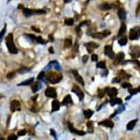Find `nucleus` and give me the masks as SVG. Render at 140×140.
I'll return each instance as SVG.
<instances>
[{
    "label": "nucleus",
    "instance_id": "7c9ffc66",
    "mask_svg": "<svg viewBox=\"0 0 140 140\" xmlns=\"http://www.w3.org/2000/svg\"><path fill=\"white\" fill-rule=\"evenodd\" d=\"M108 89H109V87H106V89H104V90L100 89V90H98V96H99L100 98H103V97L104 96L105 93H107Z\"/></svg>",
    "mask_w": 140,
    "mask_h": 140
},
{
    "label": "nucleus",
    "instance_id": "aec40b11",
    "mask_svg": "<svg viewBox=\"0 0 140 140\" xmlns=\"http://www.w3.org/2000/svg\"><path fill=\"white\" fill-rule=\"evenodd\" d=\"M137 120H134L130 121V122L127 124V126H126L127 130H128V131H131V130H133L134 128L135 127L136 124H137Z\"/></svg>",
    "mask_w": 140,
    "mask_h": 140
},
{
    "label": "nucleus",
    "instance_id": "f3484780",
    "mask_svg": "<svg viewBox=\"0 0 140 140\" xmlns=\"http://www.w3.org/2000/svg\"><path fill=\"white\" fill-rule=\"evenodd\" d=\"M118 17L121 21H125L126 18V12L123 8H120L118 10Z\"/></svg>",
    "mask_w": 140,
    "mask_h": 140
},
{
    "label": "nucleus",
    "instance_id": "393cba45",
    "mask_svg": "<svg viewBox=\"0 0 140 140\" xmlns=\"http://www.w3.org/2000/svg\"><path fill=\"white\" fill-rule=\"evenodd\" d=\"M93 114L94 111H92V110H90V109H87V110L84 111V116H85V117L87 119H90L93 116Z\"/></svg>",
    "mask_w": 140,
    "mask_h": 140
},
{
    "label": "nucleus",
    "instance_id": "a19ab883",
    "mask_svg": "<svg viewBox=\"0 0 140 140\" xmlns=\"http://www.w3.org/2000/svg\"><path fill=\"white\" fill-rule=\"evenodd\" d=\"M27 131L25 130H21L18 132V137H21V136H24L26 134Z\"/></svg>",
    "mask_w": 140,
    "mask_h": 140
},
{
    "label": "nucleus",
    "instance_id": "5701e85b",
    "mask_svg": "<svg viewBox=\"0 0 140 140\" xmlns=\"http://www.w3.org/2000/svg\"><path fill=\"white\" fill-rule=\"evenodd\" d=\"M126 31V26L125 24H122L121 26H120V30H119V32H118V37H122L124 33Z\"/></svg>",
    "mask_w": 140,
    "mask_h": 140
},
{
    "label": "nucleus",
    "instance_id": "72a5a7b5",
    "mask_svg": "<svg viewBox=\"0 0 140 140\" xmlns=\"http://www.w3.org/2000/svg\"><path fill=\"white\" fill-rule=\"evenodd\" d=\"M36 42H37L38 43H40V44H46L47 43L46 41L44 40L42 38V37H40V36H38V37H36Z\"/></svg>",
    "mask_w": 140,
    "mask_h": 140
},
{
    "label": "nucleus",
    "instance_id": "a18cd8bd",
    "mask_svg": "<svg viewBox=\"0 0 140 140\" xmlns=\"http://www.w3.org/2000/svg\"><path fill=\"white\" fill-rule=\"evenodd\" d=\"M7 140H17V137H16L15 134H11V135H10V136L8 137Z\"/></svg>",
    "mask_w": 140,
    "mask_h": 140
},
{
    "label": "nucleus",
    "instance_id": "79ce46f5",
    "mask_svg": "<svg viewBox=\"0 0 140 140\" xmlns=\"http://www.w3.org/2000/svg\"><path fill=\"white\" fill-rule=\"evenodd\" d=\"M27 37L31 40L32 41H36V37H35V35H32V34H29V35H27Z\"/></svg>",
    "mask_w": 140,
    "mask_h": 140
},
{
    "label": "nucleus",
    "instance_id": "f03ea898",
    "mask_svg": "<svg viewBox=\"0 0 140 140\" xmlns=\"http://www.w3.org/2000/svg\"><path fill=\"white\" fill-rule=\"evenodd\" d=\"M47 80L51 84L59 83L62 78V74L56 73V72H49L47 74Z\"/></svg>",
    "mask_w": 140,
    "mask_h": 140
},
{
    "label": "nucleus",
    "instance_id": "dca6fc26",
    "mask_svg": "<svg viewBox=\"0 0 140 140\" xmlns=\"http://www.w3.org/2000/svg\"><path fill=\"white\" fill-rule=\"evenodd\" d=\"M107 93H108L110 98H115L117 95V90L115 87H112V88H110V89L109 88Z\"/></svg>",
    "mask_w": 140,
    "mask_h": 140
},
{
    "label": "nucleus",
    "instance_id": "6ab92c4d",
    "mask_svg": "<svg viewBox=\"0 0 140 140\" xmlns=\"http://www.w3.org/2000/svg\"><path fill=\"white\" fill-rule=\"evenodd\" d=\"M109 102L111 106H114L115 104H121L123 103L122 99H120L119 98H113L110 100Z\"/></svg>",
    "mask_w": 140,
    "mask_h": 140
},
{
    "label": "nucleus",
    "instance_id": "f8f14e48",
    "mask_svg": "<svg viewBox=\"0 0 140 140\" xmlns=\"http://www.w3.org/2000/svg\"><path fill=\"white\" fill-rule=\"evenodd\" d=\"M124 57V53H123V52H120V53L117 55V57H116V58H115V60H114V64L116 65L120 64V63L122 62V61L123 60Z\"/></svg>",
    "mask_w": 140,
    "mask_h": 140
},
{
    "label": "nucleus",
    "instance_id": "f257e3e1",
    "mask_svg": "<svg viewBox=\"0 0 140 140\" xmlns=\"http://www.w3.org/2000/svg\"><path fill=\"white\" fill-rule=\"evenodd\" d=\"M5 41H6V46L7 47V49H8L9 52H10L11 54H17L18 53V50H17L16 46L14 44L13 35L12 33L8 34V35L5 38Z\"/></svg>",
    "mask_w": 140,
    "mask_h": 140
},
{
    "label": "nucleus",
    "instance_id": "4468645a",
    "mask_svg": "<svg viewBox=\"0 0 140 140\" xmlns=\"http://www.w3.org/2000/svg\"><path fill=\"white\" fill-rule=\"evenodd\" d=\"M73 76H74V78L75 79L78 81V83H80L81 85H84V80H83V78H81V76L79 75L78 73V72L76 71V70H73Z\"/></svg>",
    "mask_w": 140,
    "mask_h": 140
},
{
    "label": "nucleus",
    "instance_id": "49530a36",
    "mask_svg": "<svg viewBox=\"0 0 140 140\" xmlns=\"http://www.w3.org/2000/svg\"><path fill=\"white\" fill-rule=\"evenodd\" d=\"M50 133H51V136H53L54 138L56 140L57 139V134H56V132L54 131V129H50Z\"/></svg>",
    "mask_w": 140,
    "mask_h": 140
},
{
    "label": "nucleus",
    "instance_id": "c9c22d12",
    "mask_svg": "<svg viewBox=\"0 0 140 140\" xmlns=\"http://www.w3.org/2000/svg\"><path fill=\"white\" fill-rule=\"evenodd\" d=\"M45 78H46V74L44 73V71H42L39 73L38 76H37V79L38 80H43L45 81Z\"/></svg>",
    "mask_w": 140,
    "mask_h": 140
},
{
    "label": "nucleus",
    "instance_id": "a878e982",
    "mask_svg": "<svg viewBox=\"0 0 140 140\" xmlns=\"http://www.w3.org/2000/svg\"><path fill=\"white\" fill-rule=\"evenodd\" d=\"M130 76H130V75H128V73H126L123 70H120V73L118 74V77L120 78V79H123V78H129Z\"/></svg>",
    "mask_w": 140,
    "mask_h": 140
},
{
    "label": "nucleus",
    "instance_id": "6e6d98bb",
    "mask_svg": "<svg viewBox=\"0 0 140 140\" xmlns=\"http://www.w3.org/2000/svg\"><path fill=\"white\" fill-rule=\"evenodd\" d=\"M65 2H68V1H70V0H65Z\"/></svg>",
    "mask_w": 140,
    "mask_h": 140
},
{
    "label": "nucleus",
    "instance_id": "b1692460",
    "mask_svg": "<svg viewBox=\"0 0 140 140\" xmlns=\"http://www.w3.org/2000/svg\"><path fill=\"white\" fill-rule=\"evenodd\" d=\"M23 14L26 16V17H30L32 15H33L32 10L28 9V8H23Z\"/></svg>",
    "mask_w": 140,
    "mask_h": 140
},
{
    "label": "nucleus",
    "instance_id": "c756f323",
    "mask_svg": "<svg viewBox=\"0 0 140 140\" xmlns=\"http://www.w3.org/2000/svg\"><path fill=\"white\" fill-rule=\"evenodd\" d=\"M65 24L68 26H73L74 24V20H73V18H66L65 20Z\"/></svg>",
    "mask_w": 140,
    "mask_h": 140
},
{
    "label": "nucleus",
    "instance_id": "8fccbe9b",
    "mask_svg": "<svg viewBox=\"0 0 140 140\" xmlns=\"http://www.w3.org/2000/svg\"><path fill=\"white\" fill-rule=\"evenodd\" d=\"M87 60H88V56L84 55V56L83 57V62H84V63H86V62H87Z\"/></svg>",
    "mask_w": 140,
    "mask_h": 140
},
{
    "label": "nucleus",
    "instance_id": "4d7b16f0",
    "mask_svg": "<svg viewBox=\"0 0 140 140\" xmlns=\"http://www.w3.org/2000/svg\"><path fill=\"white\" fill-rule=\"evenodd\" d=\"M138 92H140V86L139 87V88H138Z\"/></svg>",
    "mask_w": 140,
    "mask_h": 140
},
{
    "label": "nucleus",
    "instance_id": "9d476101",
    "mask_svg": "<svg viewBox=\"0 0 140 140\" xmlns=\"http://www.w3.org/2000/svg\"><path fill=\"white\" fill-rule=\"evenodd\" d=\"M68 128H69V130H70V131L72 133L76 134L79 135V136H84V135L86 134L84 131H79V130H77V129L74 128H73V125L71 124V123H68Z\"/></svg>",
    "mask_w": 140,
    "mask_h": 140
},
{
    "label": "nucleus",
    "instance_id": "423d86ee",
    "mask_svg": "<svg viewBox=\"0 0 140 140\" xmlns=\"http://www.w3.org/2000/svg\"><path fill=\"white\" fill-rule=\"evenodd\" d=\"M131 55L134 57L137 58L140 57V46H131Z\"/></svg>",
    "mask_w": 140,
    "mask_h": 140
},
{
    "label": "nucleus",
    "instance_id": "20e7f679",
    "mask_svg": "<svg viewBox=\"0 0 140 140\" xmlns=\"http://www.w3.org/2000/svg\"><path fill=\"white\" fill-rule=\"evenodd\" d=\"M72 92H73V93H74L76 94V95L78 96L80 101H81L84 99V93L81 91V90L79 88V87H78V86L76 85V84H74V85H73V88H72Z\"/></svg>",
    "mask_w": 140,
    "mask_h": 140
},
{
    "label": "nucleus",
    "instance_id": "cd10ccee",
    "mask_svg": "<svg viewBox=\"0 0 140 140\" xmlns=\"http://www.w3.org/2000/svg\"><path fill=\"white\" fill-rule=\"evenodd\" d=\"M111 8V5L107 4V3H105V4H103L100 6V9L103 10H109Z\"/></svg>",
    "mask_w": 140,
    "mask_h": 140
},
{
    "label": "nucleus",
    "instance_id": "7ed1b4c3",
    "mask_svg": "<svg viewBox=\"0 0 140 140\" xmlns=\"http://www.w3.org/2000/svg\"><path fill=\"white\" fill-rule=\"evenodd\" d=\"M140 37V27H135L131 29L129 33V38L131 40H137Z\"/></svg>",
    "mask_w": 140,
    "mask_h": 140
},
{
    "label": "nucleus",
    "instance_id": "2f4dec72",
    "mask_svg": "<svg viewBox=\"0 0 140 140\" xmlns=\"http://www.w3.org/2000/svg\"><path fill=\"white\" fill-rule=\"evenodd\" d=\"M72 45V40L69 38H67L65 40V42H64V46L65 48H69V47L71 46Z\"/></svg>",
    "mask_w": 140,
    "mask_h": 140
},
{
    "label": "nucleus",
    "instance_id": "473e14b6",
    "mask_svg": "<svg viewBox=\"0 0 140 140\" xmlns=\"http://www.w3.org/2000/svg\"><path fill=\"white\" fill-rule=\"evenodd\" d=\"M33 15H41V14H45L46 11L43 10H32Z\"/></svg>",
    "mask_w": 140,
    "mask_h": 140
},
{
    "label": "nucleus",
    "instance_id": "39448f33",
    "mask_svg": "<svg viewBox=\"0 0 140 140\" xmlns=\"http://www.w3.org/2000/svg\"><path fill=\"white\" fill-rule=\"evenodd\" d=\"M111 34V32L109 30H104L102 32H96V33H94L92 34V37L94 38H96V39H102L104 37H107L108 35H109Z\"/></svg>",
    "mask_w": 140,
    "mask_h": 140
},
{
    "label": "nucleus",
    "instance_id": "4c0bfd02",
    "mask_svg": "<svg viewBox=\"0 0 140 140\" xmlns=\"http://www.w3.org/2000/svg\"><path fill=\"white\" fill-rule=\"evenodd\" d=\"M93 123L92 121H89V122L87 123V128H88V129L90 130V133L93 131Z\"/></svg>",
    "mask_w": 140,
    "mask_h": 140
},
{
    "label": "nucleus",
    "instance_id": "58836bf2",
    "mask_svg": "<svg viewBox=\"0 0 140 140\" xmlns=\"http://www.w3.org/2000/svg\"><path fill=\"white\" fill-rule=\"evenodd\" d=\"M128 92H129V93L131 94V95H135V94L137 93L138 90H137V89H129Z\"/></svg>",
    "mask_w": 140,
    "mask_h": 140
},
{
    "label": "nucleus",
    "instance_id": "f704fd0d",
    "mask_svg": "<svg viewBox=\"0 0 140 140\" xmlns=\"http://www.w3.org/2000/svg\"><path fill=\"white\" fill-rule=\"evenodd\" d=\"M97 68H98L105 69V68H106V62H104V61L98 62V64H97Z\"/></svg>",
    "mask_w": 140,
    "mask_h": 140
},
{
    "label": "nucleus",
    "instance_id": "412c9836",
    "mask_svg": "<svg viewBox=\"0 0 140 140\" xmlns=\"http://www.w3.org/2000/svg\"><path fill=\"white\" fill-rule=\"evenodd\" d=\"M50 66L54 67V68L56 70H61V68H60V65L59 62H57V61H56V60L51 61V62H50V63L48 64V67H50Z\"/></svg>",
    "mask_w": 140,
    "mask_h": 140
},
{
    "label": "nucleus",
    "instance_id": "ea45409f",
    "mask_svg": "<svg viewBox=\"0 0 140 140\" xmlns=\"http://www.w3.org/2000/svg\"><path fill=\"white\" fill-rule=\"evenodd\" d=\"M15 76H16V73L15 72H10V73H9L7 75V78H13V77H15Z\"/></svg>",
    "mask_w": 140,
    "mask_h": 140
},
{
    "label": "nucleus",
    "instance_id": "864d4df0",
    "mask_svg": "<svg viewBox=\"0 0 140 140\" xmlns=\"http://www.w3.org/2000/svg\"><path fill=\"white\" fill-rule=\"evenodd\" d=\"M37 97H38V95H35V97H32V101L35 102V101H36V99H37Z\"/></svg>",
    "mask_w": 140,
    "mask_h": 140
},
{
    "label": "nucleus",
    "instance_id": "c85d7f7f",
    "mask_svg": "<svg viewBox=\"0 0 140 140\" xmlns=\"http://www.w3.org/2000/svg\"><path fill=\"white\" fill-rule=\"evenodd\" d=\"M118 43H119V44H120V46H122L126 45V43H127V37H126V36H123V37L119 40Z\"/></svg>",
    "mask_w": 140,
    "mask_h": 140
},
{
    "label": "nucleus",
    "instance_id": "a211bd4d",
    "mask_svg": "<svg viewBox=\"0 0 140 140\" xmlns=\"http://www.w3.org/2000/svg\"><path fill=\"white\" fill-rule=\"evenodd\" d=\"M60 104L59 101L57 100L53 101V102H52V110H51V112L58 111L60 109Z\"/></svg>",
    "mask_w": 140,
    "mask_h": 140
},
{
    "label": "nucleus",
    "instance_id": "2eb2a0df",
    "mask_svg": "<svg viewBox=\"0 0 140 140\" xmlns=\"http://www.w3.org/2000/svg\"><path fill=\"white\" fill-rule=\"evenodd\" d=\"M73 104V101H72L71 96L70 95H68L67 96H65L62 102V106H65L68 104Z\"/></svg>",
    "mask_w": 140,
    "mask_h": 140
},
{
    "label": "nucleus",
    "instance_id": "c03bdc74",
    "mask_svg": "<svg viewBox=\"0 0 140 140\" xmlns=\"http://www.w3.org/2000/svg\"><path fill=\"white\" fill-rule=\"evenodd\" d=\"M5 32H6V27H4V29L1 30V35H0V39H1V41L2 40V38H3V37H4V35Z\"/></svg>",
    "mask_w": 140,
    "mask_h": 140
},
{
    "label": "nucleus",
    "instance_id": "de8ad7c7",
    "mask_svg": "<svg viewBox=\"0 0 140 140\" xmlns=\"http://www.w3.org/2000/svg\"><path fill=\"white\" fill-rule=\"evenodd\" d=\"M120 78H119V77H115V78H114L113 80H112V83H117V82H120Z\"/></svg>",
    "mask_w": 140,
    "mask_h": 140
},
{
    "label": "nucleus",
    "instance_id": "6e6552de",
    "mask_svg": "<svg viewBox=\"0 0 140 140\" xmlns=\"http://www.w3.org/2000/svg\"><path fill=\"white\" fill-rule=\"evenodd\" d=\"M104 54L109 57L110 59H112L114 60V57H115V54L113 51V49H112V47L111 46H106L104 48Z\"/></svg>",
    "mask_w": 140,
    "mask_h": 140
},
{
    "label": "nucleus",
    "instance_id": "ddd939ff",
    "mask_svg": "<svg viewBox=\"0 0 140 140\" xmlns=\"http://www.w3.org/2000/svg\"><path fill=\"white\" fill-rule=\"evenodd\" d=\"M98 124L100 125H104L105 127H108V128H113L114 127V123L111 120H103L100 123H98Z\"/></svg>",
    "mask_w": 140,
    "mask_h": 140
},
{
    "label": "nucleus",
    "instance_id": "3c124183",
    "mask_svg": "<svg viewBox=\"0 0 140 140\" xmlns=\"http://www.w3.org/2000/svg\"><path fill=\"white\" fill-rule=\"evenodd\" d=\"M32 29L33 30H35L36 32H40V30L39 29H37L35 27H32Z\"/></svg>",
    "mask_w": 140,
    "mask_h": 140
},
{
    "label": "nucleus",
    "instance_id": "09e8293b",
    "mask_svg": "<svg viewBox=\"0 0 140 140\" xmlns=\"http://www.w3.org/2000/svg\"><path fill=\"white\" fill-rule=\"evenodd\" d=\"M91 58H92V61H94V62H95V61L98 60V56L96 54H93Z\"/></svg>",
    "mask_w": 140,
    "mask_h": 140
},
{
    "label": "nucleus",
    "instance_id": "9b49d317",
    "mask_svg": "<svg viewBox=\"0 0 140 140\" xmlns=\"http://www.w3.org/2000/svg\"><path fill=\"white\" fill-rule=\"evenodd\" d=\"M84 46H86V48H87V50L89 53H92L94 50L98 47V45L95 44V43H93V42L87 43L84 44Z\"/></svg>",
    "mask_w": 140,
    "mask_h": 140
},
{
    "label": "nucleus",
    "instance_id": "0eeeda50",
    "mask_svg": "<svg viewBox=\"0 0 140 140\" xmlns=\"http://www.w3.org/2000/svg\"><path fill=\"white\" fill-rule=\"evenodd\" d=\"M45 95H46L47 97L52 98H55L57 96L56 90L54 87H48L45 91Z\"/></svg>",
    "mask_w": 140,
    "mask_h": 140
},
{
    "label": "nucleus",
    "instance_id": "bb28decb",
    "mask_svg": "<svg viewBox=\"0 0 140 140\" xmlns=\"http://www.w3.org/2000/svg\"><path fill=\"white\" fill-rule=\"evenodd\" d=\"M34 81V78H31L27 81H24L23 82H21V84H18V86H26V85H29V84H31L32 83H33Z\"/></svg>",
    "mask_w": 140,
    "mask_h": 140
},
{
    "label": "nucleus",
    "instance_id": "1a4fd4ad",
    "mask_svg": "<svg viewBox=\"0 0 140 140\" xmlns=\"http://www.w3.org/2000/svg\"><path fill=\"white\" fill-rule=\"evenodd\" d=\"M20 107H21V104H20L18 101L13 100V101H11V103H10V110H11L12 112H14L17 110H20Z\"/></svg>",
    "mask_w": 140,
    "mask_h": 140
},
{
    "label": "nucleus",
    "instance_id": "37998d69",
    "mask_svg": "<svg viewBox=\"0 0 140 140\" xmlns=\"http://www.w3.org/2000/svg\"><path fill=\"white\" fill-rule=\"evenodd\" d=\"M122 87H123V88H128V89H129V88L131 87V84H130L129 83L125 82V83H123V84H122Z\"/></svg>",
    "mask_w": 140,
    "mask_h": 140
},
{
    "label": "nucleus",
    "instance_id": "603ef678",
    "mask_svg": "<svg viewBox=\"0 0 140 140\" xmlns=\"http://www.w3.org/2000/svg\"><path fill=\"white\" fill-rule=\"evenodd\" d=\"M48 51H49L51 54H54V51L53 47H50V48H49V49H48Z\"/></svg>",
    "mask_w": 140,
    "mask_h": 140
},
{
    "label": "nucleus",
    "instance_id": "4be33fe9",
    "mask_svg": "<svg viewBox=\"0 0 140 140\" xmlns=\"http://www.w3.org/2000/svg\"><path fill=\"white\" fill-rule=\"evenodd\" d=\"M42 87V85H41V83L40 82H36L35 83V84L32 87V92L33 93H36L37 91H38L39 90H40V88Z\"/></svg>",
    "mask_w": 140,
    "mask_h": 140
},
{
    "label": "nucleus",
    "instance_id": "5fc2aeb1",
    "mask_svg": "<svg viewBox=\"0 0 140 140\" xmlns=\"http://www.w3.org/2000/svg\"><path fill=\"white\" fill-rule=\"evenodd\" d=\"M49 39H50V40H51V41L54 40V38H53V37H52V35H49Z\"/></svg>",
    "mask_w": 140,
    "mask_h": 140
},
{
    "label": "nucleus",
    "instance_id": "e433bc0d",
    "mask_svg": "<svg viewBox=\"0 0 140 140\" xmlns=\"http://www.w3.org/2000/svg\"><path fill=\"white\" fill-rule=\"evenodd\" d=\"M30 68H27L23 67L22 68H21V69L18 70V73H25L30 72Z\"/></svg>",
    "mask_w": 140,
    "mask_h": 140
}]
</instances>
